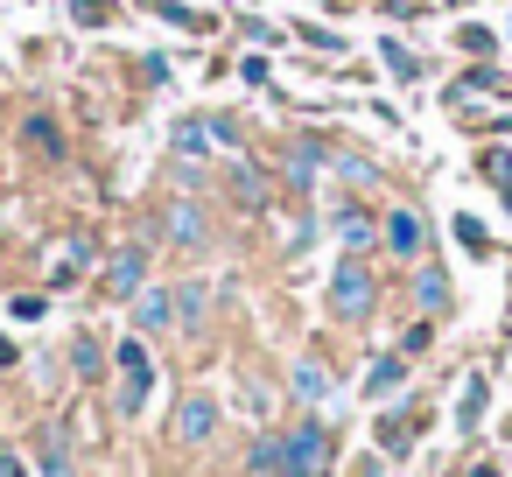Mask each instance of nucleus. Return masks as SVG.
Instances as JSON below:
<instances>
[{
    "label": "nucleus",
    "mask_w": 512,
    "mask_h": 477,
    "mask_svg": "<svg viewBox=\"0 0 512 477\" xmlns=\"http://www.w3.org/2000/svg\"><path fill=\"white\" fill-rule=\"evenodd\" d=\"M456 43H463L470 57H491V50H498V36H491V29H477V22H463V29H456Z\"/></svg>",
    "instance_id": "bb28decb"
},
{
    "label": "nucleus",
    "mask_w": 512,
    "mask_h": 477,
    "mask_svg": "<svg viewBox=\"0 0 512 477\" xmlns=\"http://www.w3.org/2000/svg\"><path fill=\"white\" fill-rule=\"evenodd\" d=\"M127 309H134V330H141V337H162V330H176V288H141Z\"/></svg>",
    "instance_id": "9d476101"
},
{
    "label": "nucleus",
    "mask_w": 512,
    "mask_h": 477,
    "mask_svg": "<svg viewBox=\"0 0 512 477\" xmlns=\"http://www.w3.org/2000/svg\"><path fill=\"white\" fill-rule=\"evenodd\" d=\"M323 169H330V148H323V141H288V148H281V176H288V190H309Z\"/></svg>",
    "instance_id": "1a4fd4ad"
},
{
    "label": "nucleus",
    "mask_w": 512,
    "mask_h": 477,
    "mask_svg": "<svg viewBox=\"0 0 512 477\" xmlns=\"http://www.w3.org/2000/svg\"><path fill=\"white\" fill-rule=\"evenodd\" d=\"M379 64H386V71H393L400 85H414V78H421V64H414V50H407V43H393V36L379 43Z\"/></svg>",
    "instance_id": "aec40b11"
},
{
    "label": "nucleus",
    "mask_w": 512,
    "mask_h": 477,
    "mask_svg": "<svg viewBox=\"0 0 512 477\" xmlns=\"http://www.w3.org/2000/svg\"><path fill=\"white\" fill-rule=\"evenodd\" d=\"M162 239L183 246V253L211 246V211H204L197 197H169V211H162Z\"/></svg>",
    "instance_id": "20e7f679"
},
{
    "label": "nucleus",
    "mask_w": 512,
    "mask_h": 477,
    "mask_svg": "<svg viewBox=\"0 0 512 477\" xmlns=\"http://www.w3.org/2000/svg\"><path fill=\"white\" fill-rule=\"evenodd\" d=\"M78 22H85V29H106L113 8H106V0H78Z\"/></svg>",
    "instance_id": "7c9ffc66"
},
{
    "label": "nucleus",
    "mask_w": 512,
    "mask_h": 477,
    "mask_svg": "<svg viewBox=\"0 0 512 477\" xmlns=\"http://www.w3.org/2000/svg\"><path fill=\"white\" fill-rule=\"evenodd\" d=\"M211 141H218V148H239V120H225V113H211Z\"/></svg>",
    "instance_id": "2f4dec72"
},
{
    "label": "nucleus",
    "mask_w": 512,
    "mask_h": 477,
    "mask_svg": "<svg viewBox=\"0 0 512 477\" xmlns=\"http://www.w3.org/2000/svg\"><path fill=\"white\" fill-rule=\"evenodd\" d=\"M372 435H379V449H393V456H407V449H414V421L379 414V421H372Z\"/></svg>",
    "instance_id": "4be33fe9"
},
{
    "label": "nucleus",
    "mask_w": 512,
    "mask_h": 477,
    "mask_svg": "<svg viewBox=\"0 0 512 477\" xmlns=\"http://www.w3.org/2000/svg\"><path fill=\"white\" fill-rule=\"evenodd\" d=\"M358 477H386V470H379V463H365V470H358Z\"/></svg>",
    "instance_id": "f704fd0d"
},
{
    "label": "nucleus",
    "mask_w": 512,
    "mask_h": 477,
    "mask_svg": "<svg viewBox=\"0 0 512 477\" xmlns=\"http://www.w3.org/2000/svg\"><path fill=\"white\" fill-rule=\"evenodd\" d=\"M99 288H106L113 302H134V295L148 288V253H141V246H120V253L106 260V274H99Z\"/></svg>",
    "instance_id": "423d86ee"
},
{
    "label": "nucleus",
    "mask_w": 512,
    "mask_h": 477,
    "mask_svg": "<svg viewBox=\"0 0 512 477\" xmlns=\"http://www.w3.org/2000/svg\"><path fill=\"white\" fill-rule=\"evenodd\" d=\"M218 414H225L218 393H190V400L176 407V442H183V449H204V442L218 435Z\"/></svg>",
    "instance_id": "0eeeda50"
},
{
    "label": "nucleus",
    "mask_w": 512,
    "mask_h": 477,
    "mask_svg": "<svg viewBox=\"0 0 512 477\" xmlns=\"http://www.w3.org/2000/svg\"><path fill=\"white\" fill-rule=\"evenodd\" d=\"M330 232H337V246H344V253H358V260H365V253L379 246V218H372L365 204H337Z\"/></svg>",
    "instance_id": "6e6552de"
},
{
    "label": "nucleus",
    "mask_w": 512,
    "mask_h": 477,
    "mask_svg": "<svg viewBox=\"0 0 512 477\" xmlns=\"http://www.w3.org/2000/svg\"><path fill=\"white\" fill-rule=\"evenodd\" d=\"M246 470H253V477H274V470H281V435H253Z\"/></svg>",
    "instance_id": "5701e85b"
},
{
    "label": "nucleus",
    "mask_w": 512,
    "mask_h": 477,
    "mask_svg": "<svg viewBox=\"0 0 512 477\" xmlns=\"http://www.w3.org/2000/svg\"><path fill=\"white\" fill-rule=\"evenodd\" d=\"M225 183H232V197H239L246 211H260V204H267V176H260L253 162H232V169H225Z\"/></svg>",
    "instance_id": "f3484780"
},
{
    "label": "nucleus",
    "mask_w": 512,
    "mask_h": 477,
    "mask_svg": "<svg viewBox=\"0 0 512 477\" xmlns=\"http://www.w3.org/2000/svg\"><path fill=\"white\" fill-rule=\"evenodd\" d=\"M407 386V358H372V372H365V400H386V393H400Z\"/></svg>",
    "instance_id": "dca6fc26"
},
{
    "label": "nucleus",
    "mask_w": 512,
    "mask_h": 477,
    "mask_svg": "<svg viewBox=\"0 0 512 477\" xmlns=\"http://www.w3.org/2000/svg\"><path fill=\"white\" fill-rule=\"evenodd\" d=\"M113 372H120V386H113V414L134 421V414L148 407V393H155V358H148V337H141V330L113 344Z\"/></svg>",
    "instance_id": "f03ea898"
},
{
    "label": "nucleus",
    "mask_w": 512,
    "mask_h": 477,
    "mask_svg": "<svg viewBox=\"0 0 512 477\" xmlns=\"http://www.w3.org/2000/svg\"><path fill=\"white\" fill-rule=\"evenodd\" d=\"M0 477H36V470H29V456H22V449H0Z\"/></svg>",
    "instance_id": "473e14b6"
},
{
    "label": "nucleus",
    "mask_w": 512,
    "mask_h": 477,
    "mask_svg": "<svg viewBox=\"0 0 512 477\" xmlns=\"http://www.w3.org/2000/svg\"><path fill=\"white\" fill-rule=\"evenodd\" d=\"M323 470H337V435H330V421H323V414L288 421V428H281V477H323Z\"/></svg>",
    "instance_id": "f257e3e1"
},
{
    "label": "nucleus",
    "mask_w": 512,
    "mask_h": 477,
    "mask_svg": "<svg viewBox=\"0 0 512 477\" xmlns=\"http://www.w3.org/2000/svg\"><path fill=\"white\" fill-rule=\"evenodd\" d=\"M22 134H29V148H36L43 162H57V155H64V134H57V120H50V113H29V127H22Z\"/></svg>",
    "instance_id": "6ab92c4d"
},
{
    "label": "nucleus",
    "mask_w": 512,
    "mask_h": 477,
    "mask_svg": "<svg viewBox=\"0 0 512 477\" xmlns=\"http://www.w3.org/2000/svg\"><path fill=\"white\" fill-rule=\"evenodd\" d=\"M456 239H463V253H491V239H484L477 218H456Z\"/></svg>",
    "instance_id": "c85d7f7f"
},
{
    "label": "nucleus",
    "mask_w": 512,
    "mask_h": 477,
    "mask_svg": "<svg viewBox=\"0 0 512 477\" xmlns=\"http://www.w3.org/2000/svg\"><path fill=\"white\" fill-rule=\"evenodd\" d=\"M414 302H421V316H442V309H449V274H442L435 260L414 267Z\"/></svg>",
    "instance_id": "4468645a"
},
{
    "label": "nucleus",
    "mask_w": 512,
    "mask_h": 477,
    "mask_svg": "<svg viewBox=\"0 0 512 477\" xmlns=\"http://www.w3.org/2000/svg\"><path fill=\"white\" fill-rule=\"evenodd\" d=\"M36 477H78V456H71V442L57 428L36 435Z\"/></svg>",
    "instance_id": "ddd939ff"
},
{
    "label": "nucleus",
    "mask_w": 512,
    "mask_h": 477,
    "mask_svg": "<svg viewBox=\"0 0 512 477\" xmlns=\"http://www.w3.org/2000/svg\"><path fill=\"white\" fill-rule=\"evenodd\" d=\"M379 246H386L393 260H421V246H428V225H421V211L393 204V211L379 218Z\"/></svg>",
    "instance_id": "39448f33"
},
{
    "label": "nucleus",
    "mask_w": 512,
    "mask_h": 477,
    "mask_svg": "<svg viewBox=\"0 0 512 477\" xmlns=\"http://www.w3.org/2000/svg\"><path fill=\"white\" fill-rule=\"evenodd\" d=\"M330 176H344V183H379V169H372L365 155H344V148H330Z\"/></svg>",
    "instance_id": "b1692460"
},
{
    "label": "nucleus",
    "mask_w": 512,
    "mask_h": 477,
    "mask_svg": "<svg viewBox=\"0 0 512 477\" xmlns=\"http://www.w3.org/2000/svg\"><path fill=\"white\" fill-rule=\"evenodd\" d=\"M169 148H176L183 162L211 155V148H218V141H211V113H190V120H176V127H169Z\"/></svg>",
    "instance_id": "f8f14e48"
},
{
    "label": "nucleus",
    "mask_w": 512,
    "mask_h": 477,
    "mask_svg": "<svg viewBox=\"0 0 512 477\" xmlns=\"http://www.w3.org/2000/svg\"><path fill=\"white\" fill-rule=\"evenodd\" d=\"M323 302H330V316H337V323H365V316H372V302H379V274H372L358 253H344V260H337V274H330V288H323Z\"/></svg>",
    "instance_id": "7ed1b4c3"
},
{
    "label": "nucleus",
    "mask_w": 512,
    "mask_h": 477,
    "mask_svg": "<svg viewBox=\"0 0 512 477\" xmlns=\"http://www.w3.org/2000/svg\"><path fill=\"white\" fill-rule=\"evenodd\" d=\"M484 176H491V183H498V190H505V183H512V148H505V155H498V148H491V155H484Z\"/></svg>",
    "instance_id": "c756f323"
},
{
    "label": "nucleus",
    "mask_w": 512,
    "mask_h": 477,
    "mask_svg": "<svg viewBox=\"0 0 512 477\" xmlns=\"http://www.w3.org/2000/svg\"><path fill=\"white\" fill-rule=\"evenodd\" d=\"M71 372H78V379H99V372H106V344H99V337H78V344H71Z\"/></svg>",
    "instance_id": "412c9836"
},
{
    "label": "nucleus",
    "mask_w": 512,
    "mask_h": 477,
    "mask_svg": "<svg viewBox=\"0 0 512 477\" xmlns=\"http://www.w3.org/2000/svg\"><path fill=\"white\" fill-rule=\"evenodd\" d=\"M15 365H22V344H15L8 330H0V372H15Z\"/></svg>",
    "instance_id": "72a5a7b5"
},
{
    "label": "nucleus",
    "mask_w": 512,
    "mask_h": 477,
    "mask_svg": "<svg viewBox=\"0 0 512 477\" xmlns=\"http://www.w3.org/2000/svg\"><path fill=\"white\" fill-rule=\"evenodd\" d=\"M323 477H337V470H323Z\"/></svg>",
    "instance_id": "c9c22d12"
},
{
    "label": "nucleus",
    "mask_w": 512,
    "mask_h": 477,
    "mask_svg": "<svg viewBox=\"0 0 512 477\" xmlns=\"http://www.w3.org/2000/svg\"><path fill=\"white\" fill-rule=\"evenodd\" d=\"M176 323H183V330H204V323H211V288H204V281H183V288H176Z\"/></svg>",
    "instance_id": "2eb2a0df"
},
{
    "label": "nucleus",
    "mask_w": 512,
    "mask_h": 477,
    "mask_svg": "<svg viewBox=\"0 0 512 477\" xmlns=\"http://www.w3.org/2000/svg\"><path fill=\"white\" fill-rule=\"evenodd\" d=\"M484 414H491V379L470 372V379H463V400H456V435H477Z\"/></svg>",
    "instance_id": "9b49d317"
},
{
    "label": "nucleus",
    "mask_w": 512,
    "mask_h": 477,
    "mask_svg": "<svg viewBox=\"0 0 512 477\" xmlns=\"http://www.w3.org/2000/svg\"><path fill=\"white\" fill-rule=\"evenodd\" d=\"M295 400H302V407H323V400H330V372H323L316 358L295 365Z\"/></svg>",
    "instance_id": "a211bd4d"
},
{
    "label": "nucleus",
    "mask_w": 512,
    "mask_h": 477,
    "mask_svg": "<svg viewBox=\"0 0 512 477\" xmlns=\"http://www.w3.org/2000/svg\"><path fill=\"white\" fill-rule=\"evenodd\" d=\"M428 344H435V316H421V323H414V330L400 337V358H421Z\"/></svg>",
    "instance_id": "cd10ccee"
},
{
    "label": "nucleus",
    "mask_w": 512,
    "mask_h": 477,
    "mask_svg": "<svg viewBox=\"0 0 512 477\" xmlns=\"http://www.w3.org/2000/svg\"><path fill=\"white\" fill-rule=\"evenodd\" d=\"M155 15H162L169 29H204V15H197V8H183V0H155Z\"/></svg>",
    "instance_id": "a878e982"
},
{
    "label": "nucleus",
    "mask_w": 512,
    "mask_h": 477,
    "mask_svg": "<svg viewBox=\"0 0 512 477\" xmlns=\"http://www.w3.org/2000/svg\"><path fill=\"white\" fill-rule=\"evenodd\" d=\"M477 92H512V85H505L498 71H470V78H456V85H449V99H477Z\"/></svg>",
    "instance_id": "393cba45"
}]
</instances>
